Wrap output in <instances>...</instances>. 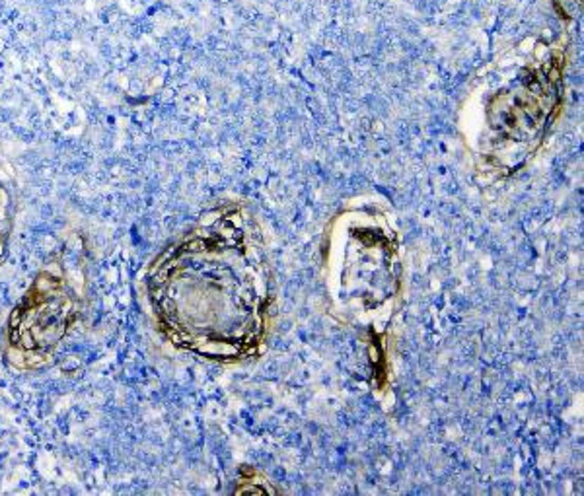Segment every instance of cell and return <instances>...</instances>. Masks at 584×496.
Masks as SVG:
<instances>
[{
	"instance_id": "2",
	"label": "cell",
	"mask_w": 584,
	"mask_h": 496,
	"mask_svg": "<svg viewBox=\"0 0 584 496\" xmlns=\"http://www.w3.org/2000/svg\"><path fill=\"white\" fill-rule=\"evenodd\" d=\"M10 230H12V205H10L8 191L0 182V261L6 253Z\"/></svg>"
},
{
	"instance_id": "1",
	"label": "cell",
	"mask_w": 584,
	"mask_h": 496,
	"mask_svg": "<svg viewBox=\"0 0 584 496\" xmlns=\"http://www.w3.org/2000/svg\"><path fill=\"white\" fill-rule=\"evenodd\" d=\"M80 314V296L67 276L43 271L8 323L10 360L22 368L45 364Z\"/></svg>"
}]
</instances>
